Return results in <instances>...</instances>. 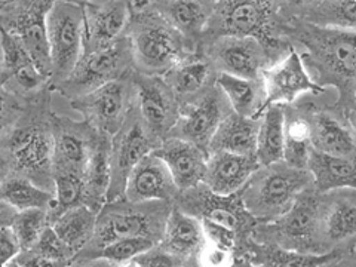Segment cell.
I'll use <instances>...</instances> for the list:
<instances>
[{"label":"cell","instance_id":"obj_52","mask_svg":"<svg viewBox=\"0 0 356 267\" xmlns=\"http://www.w3.org/2000/svg\"><path fill=\"white\" fill-rule=\"evenodd\" d=\"M122 267H138V264H137L136 261H131V263H128V264H125V266H122Z\"/></svg>","mask_w":356,"mask_h":267},{"label":"cell","instance_id":"obj_33","mask_svg":"<svg viewBox=\"0 0 356 267\" xmlns=\"http://www.w3.org/2000/svg\"><path fill=\"white\" fill-rule=\"evenodd\" d=\"M217 85L226 94L235 113L251 119L261 118L267 99L264 79H242L220 73Z\"/></svg>","mask_w":356,"mask_h":267},{"label":"cell","instance_id":"obj_32","mask_svg":"<svg viewBox=\"0 0 356 267\" xmlns=\"http://www.w3.org/2000/svg\"><path fill=\"white\" fill-rule=\"evenodd\" d=\"M285 111V149L284 162L297 170H307L310 153L314 150L310 136V124L300 97L296 103L284 106Z\"/></svg>","mask_w":356,"mask_h":267},{"label":"cell","instance_id":"obj_27","mask_svg":"<svg viewBox=\"0 0 356 267\" xmlns=\"http://www.w3.org/2000/svg\"><path fill=\"white\" fill-rule=\"evenodd\" d=\"M216 2L217 0H153V5L196 52L214 13Z\"/></svg>","mask_w":356,"mask_h":267},{"label":"cell","instance_id":"obj_23","mask_svg":"<svg viewBox=\"0 0 356 267\" xmlns=\"http://www.w3.org/2000/svg\"><path fill=\"white\" fill-rule=\"evenodd\" d=\"M180 193L166 163L154 153L144 158L128 178L125 199L132 204L172 202Z\"/></svg>","mask_w":356,"mask_h":267},{"label":"cell","instance_id":"obj_24","mask_svg":"<svg viewBox=\"0 0 356 267\" xmlns=\"http://www.w3.org/2000/svg\"><path fill=\"white\" fill-rule=\"evenodd\" d=\"M218 74L208 55L197 49L172 67L163 79L172 89L181 107L216 86Z\"/></svg>","mask_w":356,"mask_h":267},{"label":"cell","instance_id":"obj_1","mask_svg":"<svg viewBox=\"0 0 356 267\" xmlns=\"http://www.w3.org/2000/svg\"><path fill=\"white\" fill-rule=\"evenodd\" d=\"M51 86L21 97L2 91L0 172L21 177L55 193Z\"/></svg>","mask_w":356,"mask_h":267},{"label":"cell","instance_id":"obj_39","mask_svg":"<svg viewBox=\"0 0 356 267\" xmlns=\"http://www.w3.org/2000/svg\"><path fill=\"white\" fill-rule=\"evenodd\" d=\"M48 226H49L48 211L30 209V211H21V213L18 211L9 227H13L22 247V252H24L35 247L38 241L40 239L42 233Z\"/></svg>","mask_w":356,"mask_h":267},{"label":"cell","instance_id":"obj_47","mask_svg":"<svg viewBox=\"0 0 356 267\" xmlns=\"http://www.w3.org/2000/svg\"><path fill=\"white\" fill-rule=\"evenodd\" d=\"M70 267H119V266L113 264V263L103 259V257H92V259L76 257L72 261Z\"/></svg>","mask_w":356,"mask_h":267},{"label":"cell","instance_id":"obj_22","mask_svg":"<svg viewBox=\"0 0 356 267\" xmlns=\"http://www.w3.org/2000/svg\"><path fill=\"white\" fill-rule=\"evenodd\" d=\"M2 42V91L21 97L38 94L43 88L51 86V81L44 76L36 63L21 47L19 42L9 33L0 30Z\"/></svg>","mask_w":356,"mask_h":267},{"label":"cell","instance_id":"obj_25","mask_svg":"<svg viewBox=\"0 0 356 267\" xmlns=\"http://www.w3.org/2000/svg\"><path fill=\"white\" fill-rule=\"evenodd\" d=\"M153 153L168 166L180 192L204 184L208 162L205 150L186 140L170 137Z\"/></svg>","mask_w":356,"mask_h":267},{"label":"cell","instance_id":"obj_3","mask_svg":"<svg viewBox=\"0 0 356 267\" xmlns=\"http://www.w3.org/2000/svg\"><path fill=\"white\" fill-rule=\"evenodd\" d=\"M282 3L284 0H217L200 47L220 38H251L281 63L293 49L285 38Z\"/></svg>","mask_w":356,"mask_h":267},{"label":"cell","instance_id":"obj_42","mask_svg":"<svg viewBox=\"0 0 356 267\" xmlns=\"http://www.w3.org/2000/svg\"><path fill=\"white\" fill-rule=\"evenodd\" d=\"M200 221H202L207 242L217 245V247H220V248L232 251L236 255V259L241 257L242 242L235 232H232L227 227L217 225V222H213L209 220H200Z\"/></svg>","mask_w":356,"mask_h":267},{"label":"cell","instance_id":"obj_10","mask_svg":"<svg viewBox=\"0 0 356 267\" xmlns=\"http://www.w3.org/2000/svg\"><path fill=\"white\" fill-rule=\"evenodd\" d=\"M174 205L199 220H209L235 232L242 242V255L239 259L247 257L254 242L252 232L259 221L245 208L241 192L220 196L211 192L205 184H200L178 193Z\"/></svg>","mask_w":356,"mask_h":267},{"label":"cell","instance_id":"obj_8","mask_svg":"<svg viewBox=\"0 0 356 267\" xmlns=\"http://www.w3.org/2000/svg\"><path fill=\"white\" fill-rule=\"evenodd\" d=\"M52 0H9L0 2V30L14 36L51 81L52 65L48 40V15Z\"/></svg>","mask_w":356,"mask_h":267},{"label":"cell","instance_id":"obj_4","mask_svg":"<svg viewBox=\"0 0 356 267\" xmlns=\"http://www.w3.org/2000/svg\"><path fill=\"white\" fill-rule=\"evenodd\" d=\"M129 39L134 69L147 76H165L195 51L154 8L153 0L129 2Z\"/></svg>","mask_w":356,"mask_h":267},{"label":"cell","instance_id":"obj_45","mask_svg":"<svg viewBox=\"0 0 356 267\" xmlns=\"http://www.w3.org/2000/svg\"><path fill=\"white\" fill-rule=\"evenodd\" d=\"M0 251H2V266L18 259L22 252V247L13 227H0Z\"/></svg>","mask_w":356,"mask_h":267},{"label":"cell","instance_id":"obj_5","mask_svg":"<svg viewBox=\"0 0 356 267\" xmlns=\"http://www.w3.org/2000/svg\"><path fill=\"white\" fill-rule=\"evenodd\" d=\"M174 208L172 202L132 204L127 199L108 202L98 214L95 235L77 257H97L108 243L129 238H149L161 243L166 220Z\"/></svg>","mask_w":356,"mask_h":267},{"label":"cell","instance_id":"obj_36","mask_svg":"<svg viewBox=\"0 0 356 267\" xmlns=\"http://www.w3.org/2000/svg\"><path fill=\"white\" fill-rule=\"evenodd\" d=\"M285 149V111L282 104L267 107L260 122L257 159L260 165L284 162Z\"/></svg>","mask_w":356,"mask_h":267},{"label":"cell","instance_id":"obj_2","mask_svg":"<svg viewBox=\"0 0 356 267\" xmlns=\"http://www.w3.org/2000/svg\"><path fill=\"white\" fill-rule=\"evenodd\" d=\"M285 38L293 48H302L300 57L318 86L337 89L332 106L349 118L356 108V31L286 17Z\"/></svg>","mask_w":356,"mask_h":267},{"label":"cell","instance_id":"obj_28","mask_svg":"<svg viewBox=\"0 0 356 267\" xmlns=\"http://www.w3.org/2000/svg\"><path fill=\"white\" fill-rule=\"evenodd\" d=\"M282 13L315 26L356 31V0H284Z\"/></svg>","mask_w":356,"mask_h":267},{"label":"cell","instance_id":"obj_11","mask_svg":"<svg viewBox=\"0 0 356 267\" xmlns=\"http://www.w3.org/2000/svg\"><path fill=\"white\" fill-rule=\"evenodd\" d=\"M51 89L72 74L83 54V8L81 2L57 0L48 15Z\"/></svg>","mask_w":356,"mask_h":267},{"label":"cell","instance_id":"obj_12","mask_svg":"<svg viewBox=\"0 0 356 267\" xmlns=\"http://www.w3.org/2000/svg\"><path fill=\"white\" fill-rule=\"evenodd\" d=\"M161 147L132 106L124 125L111 137V187L108 202L125 199L127 183L136 166L149 154Z\"/></svg>","mask_w":356,"mask_h":267},{"label":"cell","instance_id":"obj_41","mask_svg":"<svg viewBox=\"0 0 356 267\" xmlns=\"http://www.w3.org/2000/svg\"><path fill=\"white\" fill-rule=\"evenodd\" d=\"M31 250L38 252V254H40V255H44V257L52 259V260H58V261H64V263H72L76 259L74 254L60 239V236L57 235V233H55V230L51 227V225L47 229H44L40 239L38 241V243Z\"/></svg>","mask_w":356,"mask_h":267},{"label":"cell","instance_id":"obj_14","mask_svg":"<svg viewBox=\"0 0 356 267\" xmlns=\"http://www.w3.org/2000/svg\"><path fill=\"white\" fill-rule=\"evenodd\" d=\"M232 113L233 108L226 94L216 85L193 102L180 107V118L170 137L186 140L208 153L217 129Z\"/></svg>","mask_w":356,"mask_h":267},{"label":"cell","instance_id":"obj_13","mask_svg":"<svg viewBox=\"0 0 356 267\" xmlns=\"http://www.w3.org/2000/svg\"><path fill=\"white\" fill-rule=\"evenodd\" d=\"M134 72L70 103L99 134L115 137L136 103Z\"/></svg>","mask_w":356,"mask_h":267},{"label":"cell","instance_id":"obj_26","mask_svg":"<svg viewBox=\"0 0 356 267\" xmlns=\"http://www.w3.org/2000/svg\"><path fill=\"white\" fill-rule=\"evenodd\" d=\"M257 156L217 152L208 156L204 184L220 196L239 193L250 177L260 168Z\"/></svg>","mask_w":356,"mask_h":267},{"label":"cell","instance_id":"obj_50","mask_svg":"<svg viewBox=\"0 0 356 267\" xmlns=\"http://www.w3.org/2000/svg\"><path fill=\"white\" fill-rule=\"evenodd\" d=\"M349 122H350V125H352V128H353V131L356 132V108L352 111V113L349 115Z\"/></svg>","mask_w":356,"mask_h":267},{"label":"cell","instance_id":"obj_51","mask_svg":"<svg viewBox=\"0 0 356 267\" xmlns=\"http://www.w3.org/2000/svg\"><path fill=\"white\" fill-rule=\"evenodd\" d=\"M2 267H22L19 263H18V260L15 259V260H13V261H9V263H6V264H3Z\"/></svg>","mask_w":356,"mask_h":267},{"label":"cell","instance_id":"obj_34","mask_svg":"<svg viewBox=\"0 0 356 267\" xmlns=\"http://www.w3.org/2000/svg\"><path fill=\"white\" fill-rule=\"evenodd\" d=\"M307 171L314 177L315 188L319 193L339 188L356 191V163L352 161L334 158L314 149L309 158Z\"/></svg>","mask_w":356,"mask_h":267},{"label":"cell","instance_id":"obj_17","mask_svg":"<svg viewBox=\"0 0 356 267\" xmlns=\"http://www.w3.org/2000/svg\"><path fill=\"white\" fill-rule=\"evenodd\" d=\"M52 137L54 175L77 174L83 177L102 134L86 120H76L54 113Z\"/></svg>","mask_w":356,"mask_h":267},{"label":"cell","instance_id":"obj_49","mask_svg":"<svg viewBox=\"0 0 356 267\" xmlns=\"http://www.w3.org/2000/svg\"><path fill=\"white\" fill-rule=\"evenodd\" d=\"M181 267H200L199 260H197V255H196V257H191V259L184 260L183 264H181Z\"/></svg>","mask_w":356,"mask_h":267},{"label":"cell","instance_id":"obj_15","mask_svg":"<svg viewBox=\"0 0 356 267\" xmlns=\"http://www.w3.org/2000/svg\"><path fill=\"white\" fill-rule=\"evenodd\" d=\"M136 108L152 136L162 144L171 136L180 118V103L163 76H147L134 72Z\"/></svg>","mask_w":356,"mask_h":267},{"label":"cell","instance_id":"obj_48","mask_svg":"<svg viewBox=\"0 0 356 267\" xmlns=\"http://www.w3.org/2000/svg\"><path fill=\"white\" fill-rule=\"evenodd\" d=\"M232 267H260V266L251 263L248 259H236L235 263L232 264Z\"/></svg>","mask_w":356,"mask_h":267},{"label":"cell","instance_id":"obj_21","mask_svg":"<svg viewBox=\"0 0 356 267\" xmlns=\"http://www.w3.org/2000/svg\"><path fill=\"white\" fill-rule=\"evenodd\" d=\"M263 79L267 94L264 110L272 104H293L305 94L321 95L325 91L312 79L296 48L281 63L267 70Z\"/></svg>","mask_w":356,"mask_h":267},{"label":"cell","instance_id":"obj_9","mask_svg":"<svg viewBox=\"0 0 356 267\" xmlns=\"http://www.w3.org/2000/svg\"><path fill=\"white\" fill-rule=\"evenodd\" d=\"M132 72H136V69H134L131 43L128 36L124 35L106 49L82 54L72 74L63 83L55 86L54 91L60 92L72 103L77 98L94 92L98 88L122 79Z\"/></svg>","mask_w":356,"mask_h":267},{"label":"cell","instance_id":"obj_46","mask_svg":"<svg viewBox=\"0 0 356 267\" xmlns=\"http://www.w3.org/2000/svg\"><path fill=\"white\" fill-rule=\"evenodd\" d=\"M17 260L22 267H70L72 264V263H64V261L48 259L44 257V255L35 252L33 250L21 252Z\"/></svg>","mask_w":356,"mask_h":267},{"label":"cell","instance_id":"obj_44","mask_svg":"<svg viewBox=\"0 0 356 267\" xmlns=\"http://www.w3.org/2000/svg\"><path fill=\"white\" fill-rule=\"evenodd\" d=\"M197 260L200 267H232L236 260V255L229 250L207 242L202 251L199 252Z\"/></svg>","mask_w":356,"mask_h":267},{"label":"cell","instance_id":"obj_20","mask_svg":"<svg viewBox=\"0 0 356 267\" xmlns=\"http://www.w3.org/2000/svg\"><path fill=\"white\" fill-rule=\"evenodd\" d=\"M83 8V54L108 48L125 35L129 22V2L97 0L81 2Z\"/></svg>","mask_w":356,"mask_h":267},{"label":"cell","instance_id":"obj_30","mask_svg":"<svg viewBox=\"0 0 356 267\" xmlns=\"http://www.w3.org/2000/svg\"><path fill=\"white\" fill-rule=\"evenodd\" d=\"M205 243L207 238L202 221L174 205L165 225L162 247L180 259L187 260L199 255Z\"/></svg>","mask_w":356,"mask_h":267},{"label":"cell","instance_id":"obj_19","mask_svg":"<svg viewBox=\"0 0 356 267\" xmlns=\"http://www.w3.org/2000/svg\"><path fill=\"white\" fill-rule=\"evenodd\" d=\"M303 103L309 118L314 149L356 163V132L348 116L340 113L334 106H318L306 97H303Z\"/></svg>","mask_w":356,"mask_h":267},{"label":"cell","instance_id":"obj_31","mask_svg":"<svg viewBox=\"0 0 356 267\" xmlns=\"http://www.w3.org/2000/svg\"><path fill=\"white\" fill-rule=\"evenodd\" d=\"M260 119L243 118L233 111L229 115L209 144L208 156L217 152H227L241 156H257Z\"/></svg>","mask_w":356,"mask_h":267},{"label":"cell","instance_id":"obj_43","mask_svg":"<svg viewBox=\"0 0 356 267\" xmlns=\"http://www.w3.org/2000/svg\"><path fill=\"white\" fill-rule=\"evenodd\" d=\"M134 261L138 264V267H181L184 260L158 243Z\"/></svg>","mask_w":356,"mask_h":267},{"label":"cell","instance_id":"obj_38","mask_svg":"<svg viewBox=\"0 0 356 267\" xmlns=\"http://www.w3.org/2000/svg\"><path fill=\"white\" fill-rule=\"evenodd\" d=\"M2 200L17 211L43 209L49 211L55 204V193L44 191L27 178L6 177L0 186Z\"/></svg>","mask_w":356,"mask_h":267},{"label":"cell","instance_id":"obj_18","mask_svg":"<svg viewBox=\"0 0 356 267\" xmlns=\"http://www.w3.org/2000/svg\"><path fill=\"white\" fill-rule=\"evenodd\" d=\"M321 242L325 254L356 248V191L339 188L322 193Z\"/></svg>","mask_w":356,"mask_h":267},{"label":"cell","instance_id":"obj_29","mask_svg":"<svg viewBox=\"0 0 356 267\" xmlns=\"http://www.w3.org/2000/svg\"><path fill=\"white\" fill-rule=\"evenodd\" d=\"M111 187V137L103 136L83 172V205L99 214L108 204Z\"/></svg>","mask_w":356,"mask_h":267},{"label":"cell","instance_id":"obj_37","mask_svg":"<svg viewBox=\"0 0 356 267\" xmlns=\"http://www.w3.org/2000/svg\"><path fill=\"white\" fill-rule=\"evenodd\" d=\"M344 252H330V254H303L284 250L275 245H261L252 242L247 257L251 263L260 267H322L327 263L336 260Z\"/></svg>","mask_w":356,"mask_h":267},{"label":"cell","instance_id":"obj_35","mask_svg":"<svg viewBox=\"0 0 356 267\" xmlns=\"http://www.w3.org/2000/svg\"><path fill=\"white\" fill-rule=\"evenodd\" d=\"M98 214L85 205L64 211L61 216L51 221V227L60 239L77 257L91 243L97 229Z\"/></svg>","mask_w":356,"mask_h":267},{"label":"cell","instance_id":"obj_7","mask_svg":"<svg viewBox=\"0 0 356 267\" xmlns=\"http://www.w3.org/2000/svg\"><path fill=\"white\" fill-rule=\"evenodd\" d=\"M322 193L315 186L303 192L285 216L272 222H259L252 239L303 254H325L321 242Z\"/></svg>","mask_w":356,"mask_h":267},{"label":"cell","instance_id":"obj_6","mask_svg":"<svg viewBox=\"0 0 356 267\" xmlns=\"http://www.w3.org/2000/svg\"><path fill=\"white\" fill-rule=\"evenodd\" d=\"M314 177L307 170H297L285 162L261 165L241 196L245 208L259 222H272L285 216L303 192L314 187Z\"/></svg>","mask_w":356,"mask_h":267},{"label":"cell","instance_id":"obj_16","mask_svg":"<svg viewBox=\"0 0 356 267\" xmlns=\"http://www.w3.org/2000/svg\"><path fill=\"white\" fill-rule=\"evenodd\" d=\"M213 61L218 73L242 79H263L277 63L263 44L251 38H220L199 48Z\"/></svg>","mask_w":356,"mask_h":267},{"label":"cell","instance_id":"obj_40","mask_svg":"<svg viewBox=\"0 0 356 267\" xmlns=\"http://www.w3.org/2000/svg\"><path fill=\"white\" fill-rule=\"evenodd\" d=\"M158 242L149 238H129V239H120L116 242L108 243L102 251L97 254V257H103L113 264L122 267L131 261L140 257L141 254L147 252L153 247H156Z\"/></svg>","mask_w":356,"mask_h":267}]
</instances>
